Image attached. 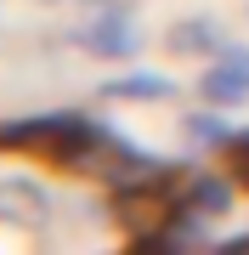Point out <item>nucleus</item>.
<instances>
[{
  "label": "nucleus",
  "mask_w": 249,
  "mask_h": 255,
  "mask_svg": "<svg viewBox=\"0 0 249 255\" xmlns=\"http://www.w3.org/2000/svg\"><path fill=\"white\" fill-rule=\"evenodd\" d=\"M74 40H80L91 57H108V63L136 57V46H142L136 23H130V11L119 6V0H91L85 17H80V28H74Z\"/></svg>",
  "instance_id": "nucleus-1"
},
{
  "label": "nucleus",
  "mask_w": 249,
  "mask_h": 255,
  "mask_svg": "<svg viewBox=\"0 0 249 255\" xmlns=\"http://www.w3.org/2000/svg\"><path fill=\"white\" fill-rule=\"evenodd\" d=\"M51 216V193L28 176H6L0 182V227H17V233H40Z\"/></svg>",
  "instance_id": "nucleus-2"
},
{
  "label": "nucleus",
  "mask_w": 249,
  "mask_h": 255,
  "mask_svg": "<svg viewBox=\"0 0 249 255\" xmlns=\"http://www.w3.org/2000/svg\"><path fill=\"white\" fill-rule=\"evenodd\" d=\"M198 91L210 108H238V102H249V51H221L210 57V74L198 80Z\"/></svg>",
  "instance_id": "nucleus-3"
},
{
  "label": "nucleus",
  "mask_w": 249,
  "mask_h": 255,
  "mask_svg": "<svg viewBox=\"0 0 249 255\" xmlns=\"http://www.w3.org/2000/svg\"><path fill=\"white\" fill-rule=\"evenodd\" d=\"M165 46H170L175 57H221V51H227V34H221L215 17H181V23H170Z\"/></svg>",
  "instance_id": "nucleus-4"
},
{
  "label": "nucleus",
  "mask_w": 249,
  "mask_h": 255,
  "mask_svg": "<svg viewBox=\"0 0 249 255\" xmlns=\"http://www.w3.org/2000/svg\"><path fill=\"white\" fill-rule=\"evenodd\" d=\"M102 97H113V102H170L175 80H165V74H125V80L102 85Z\"/></svg>",
  "instance_id": "nucleus-5"
},
{
  "label": "nucleus",
  "mask_w": 249,
  "mask_h": 255,
  "mask_svg": "<svg viewBox=\"0 0 249 255\" xmlns=\"http://www.w3.org/2000/svg\"><path fill=\"white\" fill-rule=\"evenodd\" d=\"M181 210H193V216H227V210H232V182H221V176H198V182L187 187Z\"/></svg>",
  "instance_id": "nucleus-6"
},
{
  "label": "nucleus",
  "mask_w": 249,
  "mask_h": 255,
  "mask_svg": "<svg viewBox=\"0 0 249 255\" xmlns=\"http://www.w3.org/2000/svg\"><path fill=\"white\" fill-rule=\"evenodd\" d=\"M187 130H193V142H204V147H227L232 142V130L215 114H187Z\"/></svg>",
  "instance_id": "nucleus-7"
},
{
  "label": "nucleus",
  "mask_w": 249,
  "mask_h": 255,
  "mask_svg": "<svg viewBox=\"0 0 249 255\" xmlns=\"http://www.w3.org/2000/svg\"><path fill=\"white\" fill-rule=\"evenodd\" d=\"M227 153H232V170H238V182L249 187V130H238V136L227 142Z\"/></svg>",
  "instance_id": "nucleus-8"
}]
</instances>
